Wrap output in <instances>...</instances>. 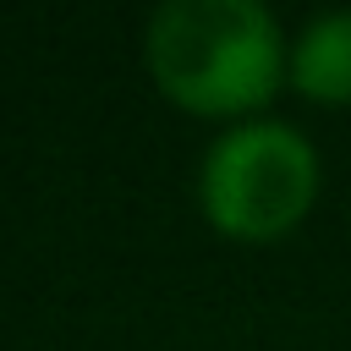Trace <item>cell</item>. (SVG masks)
I'll use <instances>...</instances> for the list:
<instances>
[{"instance_id": "cell-2", "label": "cell", "mask_w": 351, "mask_h": 351, "mask_svg": "<svg viewBox=\"0 0 351 351\" xmlns=\"http://www.w3.org/2000/svg\"><path fill=\"white\" fill-rule=\"evenodd\" d=\"M318 186V159L307 137L280 121H252L225 132L203 159V208L230 236L291 230Z\"/></svg>"}, {"instance_id": "cell-3", "label": "cell", "mask_w": 351, "mask_h": 351, "mask_svg": "<svg viewBox=\"0 0 351 351\" xmlns=\"http://www.w3.org/2000/svg\"><path fill=\"white\" fill-rule=\"evenodd\" d=\"M291 77L313 99H351V11H329L296 38Z\"/></svg>"}, {"instance_id": "cell-1", "label": "cell", "mask_w": 351, "mask_h": 351, "mask_svg": "<svg viewBox=\"0 0 351 351\" xmlns=\"http://www.w3.org/2000/svg\"><path fill=\"white\" fill-rule=\"evenodd\" d=\"M148 60L170 99L203 115L252 110L280 82V27L258 0H165Z\"/></svg>"}]
</instances>
